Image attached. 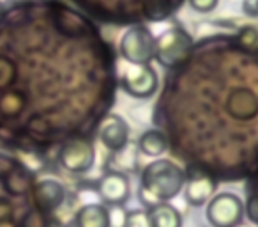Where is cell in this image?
<instances>
[{
  "label": "cell",
  "mask_w": 258,
  "mask_h": 227,
  "mask_svg": "<svg viewBox=\"0 0 258 227\" xmlns=\"http://www.w3.org/2000/svg\"><path fill=\"white\" fill-rule=\"evenodd\" d=\"M120 85L129 96L137 100H147L154 96L159 85V76L151 64H138L127 68L120 78Z\"/></svg>",
  "instance_id": "5b68a950"
},
{
  "label": "cell",
  "mask_w": 258,
  "mask_h": 227,
  "mask_svg": "<svg viewBox=\"0 0 258 227\" xmlns=\"http://www.w3.org/2000/svg\"><path fill=\"white\" fill-rule=\"evenodd\" d=\"M138 149L145 156L158 158V156L165 155L168 149V139L161 130H147L138 139Z\"/></svg>",
  "instance_id": "5bb4252c"
},
{
  "label": "cell",
  "mask_w": 258,
  "mask_h": 227,
  "mask_svg": "<svg viewBox=\"0 0 258 227\" xmlns=\"http://www.w3.org/2000/svg\"><path fill=\"white\" fill-rule=\"evenodd\" d=\"M244 215L251 223L258 225V194H251L244 204Z\"/></svg>",
  "instance_id": "e0dca14e"
},
{
  "label": "cell",
  "mask_w": 258,
  "mask_h": 227,
  "mask_svg": "<svg viewBox=\"0 0 258 227\" xmlns=\"http://www.w3.org/2000/svg\"><path fill=\"white\" fill-rule=\"evenodd\" d=\"M235 227H258V225H254V223H253V225H249V223H242V222H240L239 225H235Z\"/></svg>",
  "instance_id": "44dd1931"
},
{
  "label": "cell",
  "mask_w": 258,
  "mask_h": 227,
  "mask_svg": "<svg viewBox=\"0 0 258 227\" xmlns=\"http://www.w3.org/2000/svg\"><path fill=\"white\" fill-rule=\"evenodd\" d=\"M237 44L246 54H258V27L246 25L237 32Z\"/></svg>",
  "instance_id": "9a60e30c"
},
{
  "label": "cell",
  "mask_w": 258,
  "mask_h": 227,
  "mask_svg": "<svg viewBox=\"0 0 258 227\" xmlns=\"http://www.w3.org/2000/svg\"><path fill=\"white\" fill-rule=\"evenodd\" d=\"M99 141L108 151L120 153L129 142V126L120 116L110 114L103 119L99 126Z\"/></svg>",
  "instance_id": "ba28073f"
},
{
  "label": "cell",
  "mask_w": 258,
  "mask_h": 227,
  "mask_svg": "<svg viewBox=\"0 0 258 227\" xmlns=\"http://www.w3.org/2000/svg\"><path fill=\"white\" fill-rule=\"evenodd\" d=\"M216 181L207 174H193L186 177L184 185V199L191 206H204L214 197Z\"/></svg>",
  "instance_id": "30bf717a"
},
{
  "label": "cell",
  "mask_w": 258,
  "mask_h": 227,
  "mask_svg": "<svg viewBox=\"0 0 258 227\" xmlns=\"http://www.w3.org/2000/svg\"><path fill=\"white\" fill-rule=\"evenodd\" d=\"M127 211L124 206H110L108 209V218H110V227H124Z\"/></svg>",
  "instance_id": "ac0fdd59"
},
{
  "label": "cell",
  "mask_w": 258,
  "mask_h": 227,
  "mask_svg": "<svg viewBox=\"0 0 258 227\" xmlns=\"http://www.w3.org/2000/svg\"><path fill=\"white\" fill-rule=\"evenodd\" d=\"M75 227H110L108 208L104 204H85L76 211Z\"/></svg>",
  "instance_id": "7c38bea8"
},
{
  "label": "cell",
  "mask_w": 258,
  "mask_h": 227,
  "mask_svg": "<svg viewBox=\"0 0 258 227\" xmlns=\"http://www.w3.org/2000/svg\"><path fill=\"white\" fill-rule=\"evenodd\" d=\"M226 110L233 119L249 121L258 116V98L249 89H235L230 93Z\"/></svg>",
  "instance_id": "9c48e42d"
},
{
  "label": "cell",
  "mask_w": 258,
  "mask_h": 227,
  "mask_svg": "<svg viewBox=\"0 0 258 227\" xmlns=\"http://www.w3.org/2000/svg\"><path fill=\"white\" fill-rule=\"evenodd\" d=\"M186 185V172L175 162L158 158L145 165L140 179V201L147 208L168 202Z\"/></svg>",
  "instance_id": "6da1fadb"
},
{
  "label": "cell",
  "mask_w": 258,
  "mask_h": 227,
  "mask_svg": "<svg viewBox=\"0 0 258 227\" xmlns=\"http://www.w3.org/2000/svg\"><path fill=\"white\" fill-rule=\"evenodd\" d=\"M154 47L156 37L151 30L144 25H137L127 29L120 37L118 52L129 64H151V61H154Z\"/></svg>",
  "instance_id": "3957f363"
},
{
  "label": "cell",
  "mask_w": 258,
  "mask_h": 227,
  "mask_svg": "<svg viewBox=\"0 0 258 227\" xmlns=\"http://www.w3.org/2000/svg\"><path fill=\"white\" fill-rule=\"evenodd\" d=\"M242 11L247 16H258V0H242Z\"/></svg>",
  "instance_id": "ffe728a7"
},
{
  "label": "cell",
  "mask_w": 258,
  "mask_h": 227,
  "mask_svg": "<svg viewBox=\"0 0 258 227\" xmlns=\"http://www.w3.org/2000/svg\"><path fill=\"white\" fill-rule=\"evenodd\" d=\"M193 39L186 30L173 27L156 37L154 59L165 68H177L191 54Z\"/></svg>",
  "instance_id": "7a4b0ae2"
},
{
  "label": "cell",
  "mask_w": 258,
  "mask_h": 227,
  "mask_svg": "<svg viewBox=\"0 0 258 227\" xmlns=\"http://www.w3.org/2000/svg\"><path fill=\"white\" fill-rule=\"evenodd\" d=\"M124 227H151L149 211H144V209H133V211H127Z\"/></svg>",
  "instance_id": "2e32d148"
},
{
  "label": "cell",
  "mask_w": 258,
  "mask_h": 227,
  "mask_svg": "<svg viewBox=\"0 0 258 227\" xmlns=\"http://www.w3.org/2000/svg\"><path fill=\"white\" fill-rule=\"evenodd\" d=\"M205 215L212 227H235L244 218V202L235 194L223 192L207 202Z\"/></svg>",
  "instance_id": "277c9868"
},
{
  "label": "cell",
  "mask_w": 258,
  "mask_h": 227,
  "mask_svg": "<svg viewBox=\"0 0 258 227\" xmlns=\"http://www.w3.org/2000/svg\"><path fill=\"white\" fill-rule=\"evenodd\" d=\"M151 227H182V215L170 202H161L149 208Z\"/></svg>",
  "instance_id": "4fadbf2b"
},
{
  "label": "cell",
  "mask_w": 258,
  "mask_h": 227,
  "mask_svg": "<svg viewBox=\"0 0 258 227\" xmlns=\"http://www.w3.org/2000/svg\"><path fill=\"white\" fill-rule=\"evenodd\" d=\"M34 195H36V201L39 202L41 208L44 209H55L57 206L62 204L66 197V190L58 181L55 179H44L39 181L34 190Z\"/></svg>",
  "instance_id": "8fae6325"
},
{
  "label": "cell",
  "mask_w": 258,
  "mask_h": 227,
  "mask_svg": "<svg viewBox=\"0 0 258 227\" xmlns=\"http://www.w3.org/2000/svg\"><path fill=\"white\" fill-rule=\"evenodd\" d=\"M58 162L68 172L85 174L94 167L96 148L87 139H73L66 142L58 151Z\"/></svg>",
  "instance_id": "8992f818"
},
{
  "label": "cell",
  "mask_w": 258,
  "mask_h": 227,
  "mask_svg": "<svg viewBox=\"0 0 258 227\" xmlns=\"http://www.w3.org/2000/svg\"><path fill=\"white\" fill-rule=\"evenodd\" d=\"M191 6V9L197 13H212L216 8H218L219 0H187Z\"/></svg>",
  "instance_id": "d6986e66"
},
{
  "label": "cell",
  "mask_w": 258,
  "mask_h": 227,
  "mask_svg": "<svg viewBox=\"0 0 258 227\" xmlns=\"http://www.w3.org/2000/svg\"><path fill=\"white\" fill-rule=\"evenodd\" d=\"M97 194L101 201L108 206H124L131 195V187L125 174L122 172H106L99 179Z\"/></svg>",
  "instance_id": "52a82bcc"
}]
</instances>
